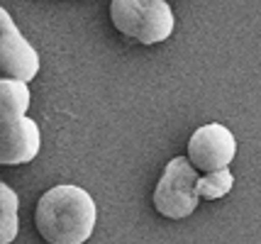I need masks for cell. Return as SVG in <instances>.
<instances>
[{"mask_svg": "<svg viewBox=\"0 0 261 244\" xmlns=\"http://www.w3.org/2000/svg\"><path fill=\"white\" fill-rule=\"evenodd\" d=\"M98 210L93 198L79 186H54L37 203V230L51 244H81L93 234Z\"/></svg>", "mask_w": 261, "mask_h": 244, "instance_id": "1", "label": "cell"}, {"mask_svg": "<svg viewBox=\"0 0 261 244\" xmlns=\"http://www.w3.org/2000/svg\"><path fill=\"white\" fill-rule=\"evenodd\" d=\"M30 88L20 78H0V164L17 166L39 154L42 132L27 117Z\"/></svg>", "mask_w": 261, "mask_h": 244, "instance_id": "2", "label": "cell"}, {"mask_svg": "<svg viewBox=\"0 0 261 244\" xmlns=\"http://www.w3.org/2000/svg\"><path fill=\"white\" fill-rule=\"evenodd\" d=\"M110 20L115 30L142 44H159L173 32V12L166 0H113Z\"/></svg>", "mask_w": 261, "mask_h": 244, "instance_id": "3", "label": "cell"}, {"mask_svg": "<svg viewBox=\"0 0 261 244\" xmlns=\"http://www.w3.org/2000/svg\"><path fill=\"white\" fill-rule=\"evenodd\" d=\"M198 178H200L198 169L191 159H186V156L171 159L164 169L161 181L156 183V191H154V208L171 220L188 218L198 208V200H200Z\"/></svg>", "mask_w": 261, "mask_h": 244, "instance_id": "4", "label": "cell"}, {"mask_svg": "<svg viewBox=\"0 0 261 244\" xmlns=\"http://www.w3.org/2000/svg\"><path fill=\"white\" fill-rule=\"evenodd\" d=\"M39 71V54L20 35L5 8H0V78L32 81Z\"/></svg>", "mask_w": 261, "mask_h": 244, "instance_id": "5", "label": "cell"}, {"mask_svg": "<svg viewBox=\"0 0 261 244\" xmlns=\"http://www.w3.org/2000/svg\"><path fill=\"white\" fill-rule=\"evenodd\" d=\"M237 154V140L225 125L210 122L193 132L188 142V159L198 171H217L227 169Z\"/></svg>", "mask_w": 261, "mask_h": 244, "instance_id": "6", "label": "cell"}, {"mask_svg": "<svg viewBox=\"0 0 261 244\" xmlns=\"http://www.w3.org/2000/svg\"><path fill=\"white\" fill-rule=\"evenodd\" d=\"M17 208H20L17 193L0 181V244H10L17 237L20 230Z\"/></svg>", "mask_w": 261, "mask_h": 244, "instance_id": "7", "label": "cell"}, {"mask_svg": "<svg viewBox=\"0 0 261 244\" xmlns=\"http://www.w3.org/2000/svg\"><path fill=\"white\" fill-rule=\"evenodd\" d=\"M234 186V176L229 169H217V171H207L203 178H198V193L205 200H217V198L227 196Z\"/></svg>", "mask_w": 261, "mask_h": 244, "instance_id": "8", "label": "cell"}]
</instances>
